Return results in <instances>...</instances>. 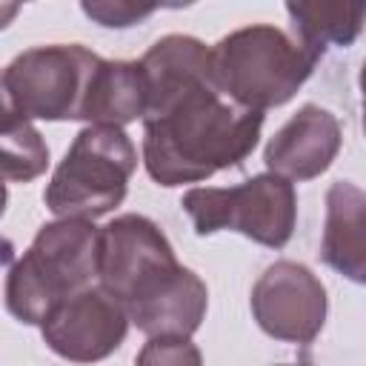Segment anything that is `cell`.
Segmentation results:
<instances>
[{
    "mask_svg": "<svg viewBox=\"0 0 366 366\" xmlns=\"http://www.w3.org/2000/svg\"><path fill=\"white\" fill-rule=\"evenodd\" d=\"M140 66L149 83L143 163L154 183H200L252 154L263 112L243 109L220 92L212 49L197 37H160Z\"/></svg>",
    "mask_w": 366,
    "mask_h": 366,
    "instance_id": "cell-1",
    "label": "cell"
},
{
    "mask_svg": "<svg viewBox=\"0 0 366 366\" xmlns=\"http://www.w3.org/2000/svg\"><path fill=\"white\" fill-rule=\"evenodd\" d=\"M100 272V229L92 220L40 226L6 277V309L20 323L43 326L51 312Z\"/></svg>",
    "mask_w": 366,
    "mask_h": 366,
    "instance_id": "cell-2",
    "label": "cell"
},
{
    "mask_svg": "<svg viewBox=\"0 0 366 366\" xmlns=\"http://www.w3.org/2000/svg\"><path fill=\"white\" fill-rule=\"evenodd\" d=\"M317 54L277 26H246L212 46V69L220 92L243 109L283 106L315 71Z\"/></svg>",
    "mask_w": 366,
    "mask_h": 366,
    "instance_id": "cell-3",
    "label": "cell"
},
{
    "mask_svg": "<svg viewBox=\"0 0 366 366\" xmlns=\"http://www.w3.org/2000/svg\"><path fill=\"white\" fill-rule=\"evenodd\" d=\"M137 152L117 126H86L54 169L43 200L57 220H94L123 203Z\"/></svg>",
    "mask_w": 366,
    "mask_h": 366,
    "instance_id": "cell-4",
    "label": "cell"
},
{
    "mask_svg": "<svg viewBox=\"0 0 366 366\" xmlns=\"http://www.w3.org/2000/svg\"><path fill=\"white\" fill-rule=\"evenodd\" d=\"M180 206L197 234L229 229L269 249H283L297 220L295 186L272 172L254 174L252 180L229 189L194 186L183 194Z\"/></svg>",
    "mask_w": 366,
    "mask_h": 366,
    "instance_id": "cell-5",
    "label": "cell"
},
{
    "mask_svg": "<svg viewBox=\"0 0 366 366\" xmlns=\"http://www.w3.org/2000/svg\"><path fill=\"white\" fill-rule=\"evenodd\" d=\"M97 54L86 46H34L3 69V109L31 120H80Z\"/></svg>",
    "mask_w": 366,
    "mask_h": 366,
    "instance_id": "cell-6",
    "label": "cell"
},
{
    "mask_svg": "<svg viewBox=\"0 0 366 366\" xmlns=\"http://www.w3.org/2000/svg\"><path fill=\"white\" fill-rule=\"evenodd\" d=\"M180 269L172 243L154 220L120 214L100 229V286L114 295L126 312L157 292Z\"/></svg>",
    "mask_w": 366,
    "mask_h": 366,
    "instance_id": "cell-7",
    "label": "cell"
},
{
    "mask_svg": "<svg viewBox=\"0 0 366 366\" xmlns=\"http://www.w3.org/2000/svg\"><path fill=\"white\" fill-rule=\"evenodd\" d=\"M252 315L274 340L312 343L326 320V289L303 263L277 260L252 289Z\"/></svg>",
    "mask_w": 366,
    "mask_h": 366,
    "instance_id": "cell-8",
    "label": "cell"
},
{
    "mask_svg": "<svg viewBox=\"0 0 366 366\" xmlns=\"http://www.w3.org/2000/svg\"><path fill=\"white\" fill-rule=\"evenodd\" d=\"M126 306L103 286H86L66 297L40 326L46 346L71 363H97L109 357L129 332Z\"/></svg>",
    "mask_w": 366,
    "mask_h": 366,
    "instance_id": "cell-9",
    "label": "cell"
},
{
    "mask_svg": "<svg viewBox=\"0 0 366 366\" xmlns=\"http://www.w3.org/2000/svg\"><path fill=\"white\" fill-rule=\"evenodd\" d=\"M340 123L332 112L306 103L269 140L266 169L283 180H312L323 174L340 152Z\"/></svg>",
    "mask_w": 366,
    "mask_h": 366,
    "instance_id": "cell-10",
    "label": "cell"
},
{
    "mask_svg": "<svg viewBox=\"0 0 366 366\" xmlns=\"http://www.w3.org/2000/svg\"><path fill=\"white\" fill-rule=\"evenodd\" d=\"M320 257L337 274L366 286V194L349 180H335L326 192Z\"/></svg>",
    "mask_w": 366,
    "mask_h": 366,
    "instance_id": "cell-11",
    "label": "cell"
},
{
    "mask_svg": "<svg viewBox=\"0 0 366 366\" xmlns=\"http://www.w3.org/2000/svg\"><path fill=\"white\" fill-rule=\"evenodd\" d=\"M149 109V83L140 60H97L86 97L80 120H89V126H117L146 117Z\"/></svg>",
    "mask_w": 366,
    "mask_h": 366,
    "instance_id": "cell-12",
    "label": "cell"
},
{
    "mask_svg": "<svg viewBox=\"0 0 366 366\" xmlns=\"http://www.w3.org/2000/svg\"><path fill=\"white\" fill-rule=\"evenodd\" d=\"M206 283L180 266L174 277L129 309V320L149 337H192L206 317Z\"/></svg>",
    "mask_w": 366,
    "mask_h": 366,
    "instance_id": "cell-13",
    "label": "cell"
},
{
    "mask_svg": "<svg viewBox=\"0 0 366 366\" xmlns=\"http://www.w3.org/2000/svg\"><path fill=\"white\" fill-rule=\"evenodd\" d=\"M297 40L317 57L329 46H352L366 23V3H286Z\"/></svg>",
    "mask_w": 366,
    "mask_h": 366,
    "instance_id": "cell-14",
    "label": "cell"
},
{
    "mask_svg": "<svg viewBox=\"0 0 366 366\" xmlns=\"http://www.w3.org/2000/svg\"><path fill=\"white\" fill-rule=\"evenodd\" d=\"M49 166V149L40 137V132L31 126V120L3 109V177L31 180L43 174Z\"/></svg>",
    "mask_w": 366,
    "mask_h": 366,
    "instance_id": "cell-15",
    "label": "cell"
},
{
    "mask_svg": "<svg viewBox=\"0 0 366 366\" xmlns=\"http://www.w3.org/2000/svg\"><path fill=\"white\" fill-rule=\"evenodd\" d=\"M134 366H203V357L189 337H149Z\"/></svg>",
    "mask_w": 366,
    "mask_h": 366,
    "instance_id": "cell-16",
    "label": "cell"
},
{
    "mask_svg": "<svg viewBox=\"0 0 366 366\" xmlns=\"http://www.w3.org/2000/svg\"><path fill=\"white\" fill-rule=\"evenodd\" d=\"M157 6H137V3H129V0H94V3H83V11L97 20L100 26L106 29H126V26H134L140 20H146Z\"/></svg>",
    "mask_w": 366,
    "mask_h": 366,
    "instance_id": "cell-17",
    "label": "cell"
},
{
    "mask_svg": "<svg viewBox=\"0 0 366 366\" xmlns=\"http://www.w3.org/2000/svg\"><path fill=\"white\" fill-rule=\"evenodd\" d=\"M360 92H363V106H366V60H363V69H360Z\"/></svg>",
    "mask_w": 366,
    "mask_h": 366,
    "instance_id": "cell-18",
    "label": "cell"
},
{
    "mask_svg": "<svg viewBox=\"0 0 366 366\" xmlns=\"http://www.w3.org/2000/svg\"><path fill=\"white\" fill-rule=\"evenodd\" d=\"M280 366H306V363H280Z\"/></svg>",
    "mask_w": 366,
    "mask_h": 366,
    "instance_id": "cell-19",
    "label": "cell"
},
{
    "mask_svg": "<svg viewBox=\"0 0 366 366\" xmlns=\"http://www.w3.org/2000/svg\"><path fill=\"white\" fill-rule=\"evenodd\" d=\"M363 132H366V106H363Z\"/></svg>",
    "mask_w": 366,
    "mask_h": 366,
    "instance_id": "cell-20",
    "label": "cell"
}]
</instances>
